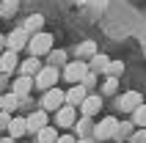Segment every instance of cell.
I'll return each instance as SVG.
<instances>
[{"mask_svg":"<svg viewBox=\"0 0 146 143\" xmlns=\"http://www.w3.org/2000/svg\"><path fill=\"white\" fill-rule=\"evenodd\" d=\"M28 50H31V55H36V58L52 52V33H44V30L33 33L31 41H28Z\"/></svg>","mask_w":146,"mask_h":143,"instance_id":"6da1fadb","label":"cell"},{"mask_svg":"<svg viewBox=\"0 0 146 143\" xmlns=\"http://www.w3.org/2000/svg\"><path fill=\"white\" fill-rule=\"evenodd\" d=\"M86 74H88V64H83L80 58H77L74 64H66V66H64V72H61V77H64V80H69L72 85L83 83V80H86Z\"/></svg>","mask_w":146,"mask_h":143,"instance_id":"7a4b0ae2","label":"cell"},{"mask_svg":"<svg viewBox=\"0 0 146 143\" xmlns=\"http://www.w3.org/2000/svg\"><path fill=\"white\" fill-rule=\"evenodd\" d=\"M58 77H61V72H58L55 66H44V69H39V74H36L33 83H36L39 88H44V91H50V88H55Z\"/></svg>","mask_w":146,"mask_h":143,"instance_id":"3957f363","label":"cell"},{"mask_svg":"<svg viewBox=\"0 0 146 143\" xmlns=\"http://www.w3.org/2000/svg\"><path fill=\"white\" fill-rule=\"evenodd\" d=\"M116 129H119V119L108 116V119H102V121L97 124L94 138H97V140H110V138H116Z\"/></svg>","mask_w":146,"mask_h":143,"instance_id":"277c9868","label":"cell"},{"mask_svg":"<svg viewBox=\"0 0 146 143\" xmlns=\"http://www.w3.org/2000/svg\"><path fill=\"white\" fill-rule=\"evenodd\" d=\"M64 105H66V94L58 91V88H50L47 94H44V99H41V107H44V110H52V113H55L58 107H64Z\"/></svg>","mask_w":146,"mask_h":143,"instance_id":"5b68a950","label":"cell"},{"mask_svg":"<svg viewBox=\"0 0 146 143\" xmlns=\"http://www.w3.org/2000/svg\"><path fill=\"white\" fill-rule=\"evenodd\" d=\"M99 110H102V99H99L97 94H88L86 99H83V105H80V113H83V116H88V119H94Z\"/></svg>","mask_w":146,"mask_h":143,"instance_id":"8992f818","label":"cell"},{"mask_svg":"<svg viewBox=\"0 0 146 143\" xmlns=\"http://www.w3.org/2000/svg\"><path fill=\"white\" fill-rule=\"evenodd\" d=\"M74 121H77V116H74L72 105H64V107L55 110V124L58 127H74Z\"/></svg>","mask_w":146,"mask_h":143,"instance_id":"52a82bcc","label":"cell"},{"mask_svg":"<svg viewBox=\"0 0 146 143\" xmlns=\"http://www.w3.org/2000/svg\"><path fill=\"white\" fill-rule=\"evenodd\" d=\"M28 41H31L28 30H25V28H17V30H14V33H11V36L6 39V44H8V50H11V52H17V50H22L25 44H28Z\"/></svg>","mask_w":146,"mask_h":143,"instance_id":"ba28073f","label":"cell"},{"mask_svg":"<svg viewBox=\"0 0 146 143\" xmlns=\"http://www.w3.org/2000/svg\"><path fill=\"white\" fill-rule=\"evenodd\" d=\"M138 105H143V96H141L138 91H127V94H121V99H119V107H121L124 113H132Z\"/></svg>","mask_w":146,"mask_h":143,"instance_id":"9c48e42d","label":"cell"},{"mask_svg":"<svg viewBox=\"0 0 146 143\" xmlns=\"http://www.w3.org/2000/svg\"><path fill=\"white\" fill-rule=\"evenodd\" d=\"M25 124H28V132H39V129H44V127H47V110L31 113V116L25 119Z\"/></svg>","mask_w":146,"mask_h":143,"instance_id":"30bf717a","label":"cell"},{"mask_svg":"<svg viewBox=\"0 0 146 143\" xmlns=\"http://www.w3.org/2000/svg\"><path fill=\"white\" fill-rule=\"evenodd\" d=\"M86 96H88L86 85H83V83H77V85H72L69 91H66V105L77 107V105H83V99H86Z\"/></svg>","mask_w":146,"mask_h":143,"instance_id":"8fae6325","label":"cell"},{"mask_svg":"<svg viewBox=\"0 0 146 143\" xmlns=\"http://www.w3.org/2000/svg\"><path fill=\"white\" fill-rule=\"evenodd\" d=\"M39 69H41V64H39V58H36V55H31L28 61H22V64H19V72H22L25 77H33V74H39Z\"/></svg>","mask_w":146,"mask_h":143,"instance_id":"7c38bea8","label":"cell"},{"mask_svg":"<svg viewBox=\"0 0 146 143\" xmlns=\"http://www.w3.org/2000/svg\"><path fill=\"white\" fill-rule=\"evenodd\" d=\"M108 64H110V58H108L105 52H97V55L91 58V64H88V69H91V72H97V74H99V72H102V74H105V69H108Z\"/></svg>","mask_w":146,"mask_h":143,"instance_id":"4fadbf2b","label":"cell"},{"mask_svg":"<svg viewBox=\"0 0 146 143\" xmlns=\"http://www.w3.org/2000/svg\"><path fill=\"white\" fill-rule=\"evenodd\" d=\"M25 132H28L25 119H11V121H8V135H11V138H22Z\"/></svg>","mask_w":146,"mask_h":143,"instance_id":"5bb4252c","label":"cell"},{"mask_svg":"<svg viewBox=\"0 0 146 143\" xmlns=\"http://www.w3.org/2000/svg\"><path fill=\"white\" fill-rule=\"evenodd\" d=\"M130 121H132V124H135L138 129H146V102H143V105H138V107L132 110Z\"/></svg>","mask_w":146,"mask_h":143,"instance_id":"9a60e30c","label":"cell"},{"mask_svg":"<svg viewBox=\"0 0 146 143\" xmlns=\"http://www.w3.org/2000/svg\"><path fill=\"white\" fill-rule=\"evenodd\" d=\"M41 25H44V17L41 14H33V17H28V19H25V30H28V36H31V33H39L41 30Z\"/></svg>","mask_w":146,"mask_h":143,"instance_id":"2e32d148","label":"cell"},{"mask_svg":"<svg viewBox=\"0 0 146 143\" xmlns=\"http://www.w3.org/2000/svg\"><path fill=\"white\" fill-rule=\"evenodd\" d=\"M31 88H33V80L31 77H17V83H14V94L17 96H25V94H31Z\"/></svg>","mask_w":146,"mask_h":143,"instance_id":"e0dca14e","label":"cell"},{"mask_svg":"<svg viewBox=\"0 0 146 143\" xmlns=\"http://www.w3.org/2000/svg\"><path fill=\"white\" fill-rule=\"evenodd\" d=\"M14 66H17V52L6 50V52L0 55V72H11Z\"/></svg>","mask_w":146,"mask_h":143,"instance_id":"ac0fdd59","label":"cell"},{"mask_svg":"<svg viewBox=\"0 0 146 143\" xmlns=\"http://www.w3.org/2000/svg\"><path fill=\"white\" fill-rule=\"evenodd\" d=\"M36 135H39V138H36V143H55V140H58V132H55L52 127H44V129H39Z\"/></svg>","mask_w":146,"mask_h":143,"instance_id":"d6986e66","label":"cell"},{"mask_svg":"<svg viewBox=\"0 0 146 143\" xmlns=\"http://www.w3.org/2000/svg\"><path fill=\"white\" fill-rule=\"evenodd\" d=\"M97 52H99V50H97V44H94V41H83L80 47H77V58H88V55L94 58Z\"/></svg>","mask_w":146,"mask_h":143,"instance_id":"ffe728a7","label":"cell"},{"mask_svg":"<svg viewBox=\"0 0 146 143\" xmlns=\"http://www.w3.org/2000/svg\"><path fill=\"white\" fill-rule=\"evenodd\" d=\"M17 107V94L11 91V94H3L0 96V110H6V113H11Z\"/></svg>","mask_w":146,"mask_h":143,"instance_id":"44dd1931","label":"cell"},{"mask_svg":"<svg viewBox=\"0 0 146 143\" xmlns=\"http://www.w3.org/2000/svg\"><path fill=\"white\" fill-rule=\"evenodd\" d=\"M132 129H135V124H132V121H119V129H116V140H119V138H130V135H132Z\"/></svg>","mask_w":146,"mask_h":143,"instance_id":"7402d4cb","label":"cell"},{"mask_svg":"<svg viewBox=\"0 0 146 143\" xmlns=\"http://www.w3.org/2000/svg\"><path fill=\"white\" fill-rule=\"evenodd\" d=\"M121 72H124V64H121V61H110L108 69H105V74H108V77H121Z\"/></svg>","mask_w":146,"mask_h":143,"instance_id":"603a6c76","label":"cell"},{"mask_svg":"<svg viewBox=\"0 0 146 143\" xmlns=\"http://www.w3.org/2000/svg\"><path fill=\"white\" fill-rule=\"evenodd\" d=\"M61 64H66V52H64V50L50 52V66H61Z\"/></svg>","mask_w":146,"mask_h":143,"instance_id":"cb8c5ba5","label":"cell"},{"mask_svg":"<svg viewBox=\"0 0 146 143\" xmlns=\"http://www.w3.org/2000/svg\"><path fill=\"white\" fill-rule=\"evenodd\" d=\"M14 11H17V0H6V3L0 6V14L3 17H11Z\"/></svg>","mask_w":146,"mask_h":143,"instance_id":"d4e9b609","label":"cell"},{"mask_svg":"<svg viewBox=\"0 0 146 143\" xmlns=\"http://www.w3.org/2000/svg\"><path fill=\"white\" fill-rule=\"evenodd\" d=\"M88 129H91V119H88V116H83V119L77 121V132L86 138V132H88Z\"/></svg>","mask_w":146,"mask_h":143,"instance_id":"484cf974","label":"cell"},{"mask_svg":"<svg viewBox=\"0 0 146 143\" xmlns=\"http://www.w3.org/2000/svg\"><path fill=\"white\" fill-rule=\"evenodd\" d=\"M116 88H119V77H108V83H105V94H116Z\"/></svg>","mask_w":146,"mask_h":143,"instance_id":"4316f807","label":"cell"},{"mask_svg":"<svg viewBox=\"0 0 146 143\" xmlns=\"http://www.w3.org/2000/svg\"><path fill=\"white\" fill-rule=\"evenodd\" d=\"M130 140H135V143H146V129H138V132H132V138Z\"/></svg>","mask_w":146,"mask_h":143,"instance_id":"83f0119b","label":"cell"},{"mask_svg":"<svg viewBox=\"0 0 146 143\" xmlns=\"http://www.w3.org/2000/svg\"><path fill=\"white\" fill-rule=\"evenodd\" d=\"M8 121H11V116H8L6 110H0V129H3V127L8 129Z\"/></svg>","mask_w":146,"mask_h":143,"instance_id":"f1b7e54d","label":"cell"},{"mask_svg":"<svg viewBox=\"0 0 146 143\" xmlns=\"http://www.w3.org/2000/svg\"><path fill=\"white\" fill-rule=\"evenodd\" d=\"M55 143H77V138H74V135H58Z\"/></svg>","mask_w":146,"mask_h":143,"instance_id":"f546056e","label":"cell"},{"mask_svg":"<svg viewBox=\"0 0 146 143\" xmlns=\"http://www.w3.org/2000/svg\"><path fill=\"white\" fill-rule=\"evenodd\" d=\"M91 3H94L97 8H105V0H91Z\"/></svg>","mask_w":146,"mask_h":143,"instance_id":"4dcf8cb0","label":"cell"},{"mask_svg":"<svg viewBox=\"0 0 146 143\" xmlns=\"http://www.w3.org/2000/svg\"><path fill=\"white\" fill-rule=\"evenodd\" d=\"M0 143H14V138L8 135V138H0Z\"/></svg>","mask_w":146,"mask_h":143,"instance_id":"1f68e13d","label":"cell"},{"mask_svg":"<svg viewBox=\"0 0 146 143\" xmlns=\"http://www.w3.org/2000/svg\"><path fill=\"white\" fill-rule=\"evenodd\" d=\"M77 143H91V138H77Z\"/></svg>","mask_w":146,"mask_h":143,"instance_id":"d6a6232c","label":"cell"},{"mask_svg":"<svg viewBox=\"0 0 146 143\" xmlns=\"http://www.w3.org/2000/svg\"><path fill=\"white\" fill-rule=\"evenodd\" d=\"M3 44H6V39H3V36H0V47H3Z\"/></svg>","mask_w":146,"mask_h":143,"instance_id":"836d02e7","label":"cell"},{"mask_svg":"<svg viewBox=\"0 0 146 143\" xmlns=\"http://www.w3.org/2000/svg\"><path fill=\"white\" fill-rule=\"evenodd\" d=\"M127 143H135V140H127Z\"/></svg>","mask_w":146,"mask_h":143,"instance_id":"e575fe53","label":"cell"},{"mask_svg":"<svg viewBox=\"0 0 146 143\" xmlns=\"http://www.w3.org/2000/svg\"><path fill=\"white\" fill-rule=\"evenodd\" d=\"M0 17H3V14H0Z\"/></svg>","mask_w":146,"mask_h":143,"instance_id":"d590c367","label":"cell"},{"mask_svg":"<svg viewBox=\"0 0 146 143\" xmlns=\"http://www.w3.org/2000/svg\"><path fill=\"white\" fill-rule=\"evenodd\" d=\"M0 96H3V94H0Z\"/></svg>","mask_w":146,"mask_h":143,"instance_id":"8d00e7d4","label":"cell"}]
</instances>
